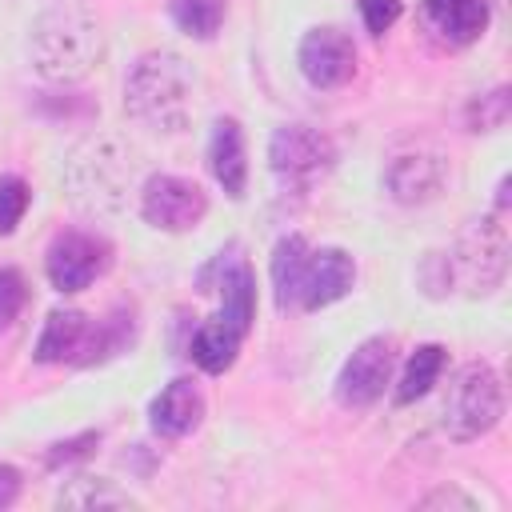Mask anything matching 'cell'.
<instances>
[{"label": "cell", "instance_id": "7402d4cb", "mask_svg": "<svg viewBox=\"0 0 512 512\" xmlns=\"http://www.w3.org/2000/svg\"><path fill=\"white\" fill-rule=\"evenodd\" d=\"M224 4L228 0H168V16L184 36L212 40L224 24Z\"/></svg>", "mask_w": 512, "mask_h": 512}, {"label": "cell", "instance_id": "e0dca14e", "mask_svg": "<svg viewBox=\"0 0 512 512\" xmlns=\"http://www.w3.org/2000/svg\"><path fill=\"white\" fill-rule=\"evenodd\" d=\"M212 272H220L216 276V292H220V312L216 316L224 324H232L240 336H248L252 320H256V272H252V264L236 256L232 264L216 260Z\"/></svg>", "mask_w": 512, "mask_h": 512}, {"label": "cell", "instance_id": "5bb4252c", "mask_svg": "<svg viewBox=\"0 0 512 512\" xmlns=\"http://www.w3.org/2000/svg\"><path fill=\"white\" fill-rule=\"evenodd\" d=\"M352 288H356V260L344 248H312L296 304L304 312H320V308L344 300Z\"/></svg>", "mask_w": 512, "mask_h": 512}, {"label": "cell", "instance_id": "f1b7e54d", "mask_svg": "<svg viewBox=\"0 0 512 512\" xmlns=\"http://www.w3.org/2000/svg\"><path fill=\"white\" fill-rule=\"evenodd\" d=\"M16 496H20V472L8 460H0V508H12Z\"/></svg>", "mask_w": 512, "mask_h": 512}, {"label": "cell", "instance_id": "d6986e66", "mask_svg": "<svg viewBox=\"0 0 512 512\" xmlns=\"http://www.w3.org/2000/svg\"><path fill=\"white\" fill-rule=\"evenodd\" d=\"M444 364H448L444 344H416V352L404 360V368H400V376H396V384H392V404L408 408V404L424 400V396L440 384Z\"/></svg>", "mask_w": 512, "mask_h": 512}, {"label": "cell", "instance_id": "4316f807", "mask_svg": "<svg viewBox=\"0 0 512 512\" xmlns=\"http://www.w3.org/2000/svg\"><path fill=\"white\" fill-rule=\"evenodd\" d=\"M356 8H360L364 28H368L372 36H384V32H388V28L400 20L404 0H356Z\"/></svg>", "mask_w": 512, "mask_h": 512}, {"label": "cell", "instance_id": "484cf974", "mask_svg": "<svg viewBox=\"0 0 512 512\" xmlns=\"http://www.w3.org/2000/svg\"><path fill=\"white\" fill-rule=\"evenodd\" d=\"M96 444H100V432H80V436L56 440V444L44 452V464H48V468H64V464H72V460L92 456V452H96Z\"/></svg>", "mask_w": 512, "mask_h": 512}, {"label": "cell", "instance_id": "83f0119b", "mask_svg": "<svg viewBox=\"0 0 512 512\" xmlns=\"http://www.w3.org/2000/svg\"><path fill=\"white\" fill-rule=\"evenodd\" d=\"M416 508H460V512H476L480 504L468 496V492H460L456 484H440V488H432V492H424L420 500H416Z\"/></svg>", "mask_w": 512, "mask_h": 512}, {"label": "cell", "instance_id": "3957f363", "mask_svg": "<svg viewBox=\"0 0 512 512\" xmlns=\"http://www.w3.org/2000/svg\"><path fill=\"white\" fill-rule=\"evenodd\" d=\"M136 180V156L116 136H88L68 152L64 184L76 208L84 212H116Z\"/></svg>", "mask_w": 512, "mask_h": 512}, {"label": "cell", "instance_id": "7c38bea8", "mask_svg": "<svg viewBox=\"0 0 512 512\" xmlns=\"http://www.w3.org/2000/svg\"><path fill=\"white\" fill-rule=\"evenodd\" d=\"M416 16H420V32L436 48L456 52L484 36L492 20V0H420Z\"/></svg>", "mask_w": 512, "mask_h": 512}, {"label": "cell", "instance_id": "8fae6325", "mask_svg": "<svg viewBox=\"0 0 512 512\" xmlns=\"http://www.w3.org/2000/svg\"><path fill=\"white\" fill-rule=\"evenodd\" d=\"M296 68L300 76L320 88V92H332V88H344L352 76H356V44L344 28L336 24H316L300 36V48H296Z\"/></svg>", "mask_w": 512, "mask_h": 512}, {"label": "cell", "instance_id": "5b68a950", "mask_svg": "<svg viewBox=\"0 0 512 512\" xmlns=\"http://www.w3.org/2000/svg\"><path fill=\"white\" fill-rule=\"evenodd\" d=\"M504 416V384L496 376L492 364L484 360H468L452 372L444 404H440V428L448 432V440L468 444L488 436Z\"/></svg>", "mask_w": 512, "mask_h": 512}, {"label": "cell", "instance_id": "6da1fadb", "mask_svg": "<svg viewBox=\"0 0 512 512\" xmlns=\"http://www.w3.org/2000/svg\"><path fill=\"white\" fill-rule=\"evenodd\" d=\"M104 20L84 0L48 4L28 32V56L44 84H80L104 60Z\"/></svg>", "mask_w": 512, "mask_h": 512}, {"label": "cell", "instance_id": "9c48e42d", "mask_svg": "<svg viewBox=\"0 0 512 512\" xmlns=\"http://www.w3.org/2000/svg\"><path fill=\"white\" fill-rule=\"evenodd\" d=\"M140 216L156 232H192L208 216V192L176 172H156L140 184Z\"/></svg>", "mask_w": 512, "mask_h": 512}, {"label": "cell", "instance_id": "4fadbf2b", "mask_svg": "<svg viewBox=\"0 0 512 512\" xmlns=\"http://www.w3.org/2000/svg\"><path fill=\"white\" fill-rule=\"evenodd\" d=\"M448 180V160L436 152V148H412V152H400L388 160L384 168V188L396 204L404 208H420L428 200L440 196Z\"/></svg>", "mask_w": 512, "mask_h": 512}, {"label": "cell", "instance_id": "603a6c76", "mask_svg": "<svg viewBox=\"0 0 512 512\" xmlns=\"http://www.w3.org/2000/svg\"><path fill=\"white\" fill-rule=\"evenodd\" d=\"M508 116H512V92H508V84H496L492 92H480V96H472L464 104L468 132H496V128L508 124Z\"/></svg>", "mask_w": 512, "mask_h": 512}, {"label": "cell", "instance_id": "d4e9b609", "mask_svg": "<svg viewBox=\"0 0 512 512\" xmlns=\"http://www.w3.org/2000/svg\"><path fill=\"white\" fill-rule=\"evenodd\" d=\"M28 304V280L20 268H0V332L16 324V316Z\"/></svg>", "mask_w": 512, "mask_h": 512}, {"label": "cell", "instance_id": "8992f818", "mask_svg": "<svg viewBox=\"0 0 512 512\" xmlns=\"http://www.w3.org/2000/svg\"><path fill=\"white\" fill-rule=\"evenodd\" d=\"M108 268H112V244H108V236L88 232V228H64V232H56L52 244H48V252H44L48 284L56 292H64V296L84 292Z\"/></svg>", "mask_w": 512, "mask_h": 512}, {"label": "cell", "instance_id": "ffe728a7", "mask_svg": "<svg viewBox=\"0 0 512 512\" xmlns=\"http://www.w3.org/2000/svg\"><path fill=\"white\" fill-rule=\"evenodd\" d=\"M308 240L300 232H288L276 240L272 248V296H276V308H296V296H300V280H304V268H308Z\"/></svg>", "mask_w": 512, "mask_h": 512}, {"label": "cell", "instance_id": "2e32d148", "mask_svg": "<svg viewBox=\"0 0 512 512\" xmlns=\"http://www.w3.org/2000/svg\"><path fill=\"white\" fill-rule=\"evenodd\" d=\"M208 172L224 188V196L240 200L248 192V148H244V128L236 116L212 120L208 132Z\"/></svg>", "mask_w": 512, "mask_h": 512}, {"label": "cell", "instance_id": "7a4b0ae2", "mask_svg": "<svg viewBox=\"0 0 512 512\" xmlns=\"http://www.w3.org/2000/svg\"><path fill=\"white\" fill-rule=\"evenodd\" d=\"M192 88L196 84L180 52H144L124 76V112L152 132H180L192 116Z\"/></svg>", "mask_w": 512, "mask_h": 512}, {"label": "cell", "instance_id": "9a60e30c", "mask_svg": "<svg viewBox=\"0 0 512 512\" xmlns=\"http://www.w3.org/2000/svg\"><path fill=\"white\" fill-rule=\"evenodd\" d=\"M200 420H204V392L192 376L168 380L148 404V424L160 440H184L200 428Z\"/></svg>", "mask_w": 512, "mask_h": 512}, {"label": "cell", "instance_id": "cb8c5ba5", "mask_svg": "<svg viewBox=\"0 0 512 512\" xmlns=\"http://www.w3.org/2000/svg\"><path fill=\"white\" fill-rule=\"evenodd\" d=\"M32 204V188L20 176H0V236H12Z\"/></svg>", "mask_w": 512, "mask_h": 512}, {"label": "cell", "instance_id": "ba28073f", "mask_svg": "<svg viewBox=\"0 0 512 512\" xmlns=\"http://www.w3.org/2000/svg\"><path fill=\"white\" fill-rule=\"evenodd\" d=\"M336 164V144L312 124H280L268 136V168L296 188H308Z\"/></svg>", "mask_w": 512, "mask_h": 512}, {"label": "cell", "instance_id": "30bf717a", "mask_svg": "<svg viewBox=\"0 0 512 512\" xmlns=\"http://www.w3.org/2000/svg\"><path fill=\"white\" fill-rule=\"evenodd\" d=\"M32 360L36 364H76V368L100 364V320H92L80 308H52L36 336Z\"/></svg>", "mask_w": 512, "mask_h": 512}, {"label": "cell", "instance_id": "44dd1931", "mask_svg": "<svg viewBox=\"0 0 512 512\" xmlns=\"http://www.w3.org/2000/svg\"><path fill=\"white\" fill-rule=\"evenodd\" d=\"M56 508H136V500L108 476H76L56 492Z\"/></svg>", "mask_w": 512, "mask_h": 512}, {"label": "cell", "instance_id": "ac0fdd59", "mask_svg": "<svg viewBox=\"0 0 512 512\" xmlns=\"http://www.w3.org/2000/svg\"><path fill=\"white\" fill-rule=\"evenodd\" d=\"M240 344H244V336H240L232 324H224L220 316H212V320H204V324L192 332L188 356H192V364H196L200 372L220 376V372H228V368L236 364Z\"/></svg>", "mask_w": 512, "mask_h": 512}, {"label": "cell", "instance_id": "277c9868", "mask_svg": "<svg viewBox=\"0 0 512 512\" xmlns=\"http://www.w3.org/2000/svg\"><path fill=\"white\" fill-rule=\"evenodd\" d=\"M444 256V268H448V284L452 292L460 288L464 296H492L500 284H504V272H508V228L500 224V212H484V216H472L460 236L452 240Z\"/></svg>", "mask_w": 512, "mask_h": 512}, {"label": "cell", "instance_id": "52a82bcc", "mask_svg": "<svg viewBox=\"0 0 512 512\" xmlns=\"http://www.w3.org/2000/svg\"><path fill=\"white\" fill-rule=\"evenodd\" d=\"M396 376V336H368L352 348V356L336 372V404L340 408H372Z\"/></svg>", "mask_w": 512, "mask_h": 512}]
</instances>
